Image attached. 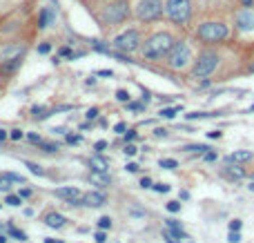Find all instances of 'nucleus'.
<instances>
[{
  "label": "nucleus",
  "instance_id": "1",
  "mask_svg": "<svg viewBox=\"0 0 254 243\" xmlns=\"http://www.w3.org/2000/svg\"><path fill=\"white\" fill-rule=\"evenodd\" d=\"M174 47V40L169 34H154L152 38H147L143 45V56L145 58H163L167 56L169 49Z\"/></svg>",
  "mask_w": 254,
  "mask_h": 243
},
{
  "label": "nucleus",
  "instance_id": "2",
  "mask_svg": "<svg viewBox=\"0 0 254 243\" xmlns=\"http://www.w3.org/2000/svg\"><path fill=\"white\" fill-rule=\"evenodd\" d=\"M165 14L174 22H187L192 16V0H167L165 2Z\"/></svg>",
  "mask_w": 254,
  "mask_h": 243
},
{
  "label": "nucleus",
  "instance_id": "3",
  "mask_svg": "<svg viewBox=\"0 0 254 243\" xmlns=\"http://www.w3.org/2000/svg\"><path fill=\"white\" fill-rule=\"evenodd\" d=\"M218 65V56L214 52H203L201 56H199V60H196L194 69H192V76L194 78H205V76H210L214 69H217Z\"/></svg>",
  "mask_w": 254,
  "mask_h": 243
},
{
  "label": "nucleus",
  "instance_id": "4",
  "mask_svg": "<svg viewBox=\"0 0 254 243\" xmlns=\"http://www.w3.org/2000/svg\"><path fill=\"white\" fill-rule=\"evenodd\" d=\"M190 58H192L190 47H187L185 42H176L167 54V65L169 67H174V69H181V67H185V65L190 63Z\"/></svg>",
  "mask_w": 254,
  "mask_h": 243
},
{
  "label": "nucleus",
  "instance_id": "5",
  "mask_svg": "<svg viewBox=\"0 0 254 243\" xmlns=\"http://www.w3.org/2000/svg\"><path fill=\"white\" fill-rule=\"evenodd\" d=\"M199 36L207 42H218L228 36V27L223 22H205V25L199 27Z\"/></svg>",
  "mask_w": 254,
  "mask_h": 243
},
{
  "label": "nucleus",
  "instance_id": "6",
  "mask_svg": "<svg viewBox=\"0 0 254 243\" xmlns=\"http://www.w3.org/2000/svg\"><path fill=\"white\" fill-rule=\"evenodd\" d=\"M161 11H163L161 0H141L136 7V16L141 20H154V18L161 16Z\"/></svg>",
  "mask_w": 254,
  "mask_h": 243
},
{
  "label": "nucleus",
  "instance_id": "7",
  "mask_svg": "<svg viewBox=\"0 0 254 243\" xmlns=\"http://www.w3.org/2000/svg\"><path fill=\"white\" fill-rule=\"evenodd\" d=\"M138 42H141V36H138L136 29H129V32L121 34V36H116V40H114V47L118 49V52H134V49H138Z\"/></svg>",
  "mask_w": 254,
  "mask_h": 243
},
{
  "label": "nucleus",
  "instance_id": "8",
  "mask_svg": "<svg viewBox=\"0 0 254 243\" xmlns=\"http://www.w3.org/2000/svg\"><path fill=\"white\" fill-rule=\"evenodd\" d=\"M127 14H129V9H127V2H125V0H116V2H111V5L107 7L105 18L109 22H121Z\"/></svg>",
  "mask_w": 254,
  "mask_h": 243
},
{
  "label": "nucleus",
  "instance_id": "9",
  "mask_svg": "<svg viewBox=\"0 0 254 243\" xmlns=\"http://www.w3.org/2000/svg\"><path fill=\"white\" fill-rule=\"evenodd\" d=\"M236 27L241 32H252L254 29V11L252 9H241L236 14Z\"/></svg>",
  "mask_w": 254,
  "mask_h": 243
},
{
  "label": "nucleus",
  "instance_id": "10",
  "mask_svg": "<svg viewBox=\"0 0 254 243\" xmlns=\"http://www.w3.org/2000/svg\"><path fill=\"white\" fill-rule=\"evenodd\" d=\"M83 203L90 207H101L107 203V196L103 194V192H87V194L83 196Z\"/></svg>",
  "mask_w": 254,
  "mask_h": 243
},
{
  "label": "nucleus",
  "instance_id": "11",
  "mask_svg": "<svg viewBox=\"0 0 254 243\" xmlns=\"http://www.w3.org/2000/svg\"><path fill=\"white\" fill-rule=\"evenodd\" d=\"M54 20H56V14H54V9H52V7H45V9L40 11V18H38V29H45V27H49Z\"/></svg>",
  "mask_w": 254,
  "mask_h": 243
},
{
  "label": "nucleus",
  "instance_id": "12",
  "mask_svg": "<svg viewBox=\"0 0 254 243\" xmlns=\"http://www.w3.org/2000/svg\"><path fill=\"white\" fill-rule=\"evenodd\" d=\"M248 161H252V152H232L225 156V163H248Z\"/></svg>",
  "mask_w": 254,
  "mask_h": 243
},
{
  "label": "nucleus",
  "instance_id": "13",
  "mask_svg": "<svg viewBox=\"0 0 254 243\" xmlns=\"http://www.w3.org/2000/svg\"><path fill=\"white\" fill-rule=\"evenodd\" d=\"M223 176H228V179H232V181H238L245 176V172H243V168H238L236 163H234V168H232V163H228V168H223Z\"/></svg>",
  "mask_w": 254,
  "mask_h": 243
},
{
  "label": "nucleus",
  "instance_id": "14",
  "mask_svg": "<svg viewBox=\"0 0 254 243\" xmlns=\"http://www.w3.org/2000/svg\"><path fill=\"white\" fill-rule=\"evenodd\" d=\"M56 196H60V199H67V203H72V201H78L80 192L76 190V187H60V190H56Z\"/></svg>",
  "mask_w": 254,
  "mask_h": 243
},
{
  "label": "nucleus",
  "instance_id": "15",
  "mask_svg": "<svg viewBox=\"0 0 254 243\" xmlns=\"http://www.w3.org/2000/svg\"><path fill=\"white\" fill-rule=\"evenodd\" d=\"M65 221H67V219H65L63 214H58V212H49L47 217H45V223H47L49 227H63Z\"/></svg>",
  "mask_w": 254,
  "mask_h": 243
},
{
  "label": "nucleus",
  "instance_id": "16",
  "mask_svg": "<svg viewBox=\"0 0 254 243\" xmlns=\"http://www.w3.org/2000/svg\"><path fill=\"white\" fill-rule=\"evenodd\" d=\"M165 223H167V230H169V232H172V234H174L176 239H187L185 230L181 227V223H179V221H174V219H167V221H165Z\"/></svg>",
  "mask_w": 254,
  "mask_h": 243
},
{
  "label": "nucleus",
  "instance_id": "17",
  "mask_svg": "<svg viewBox=\"0 0 254 243\" xmlns=\"http://www.w3.org/2000/svg\"><path fill=\"white\" fill-rule=\"evenodd\" d=\"M90 181L91 183H96L98 187H107V185H109V176H107L105 172H91Z\"/></svg>",
  "mask_w": 254,
  "mask_h": 243
},
{
  "label": "nucleus",
  "instance_id": "18",
  "mask_svg": "<svg viewBox=\"0 0 254 243\" xmlns=\"http://www.w3.org/2000/svg\"><path fill=\"white\" fill-rule=\"evenodd\" d=\"M90 165L94 168V172H107V161L103 159V156H91V161H90Z\"/></svg>",
  "mask_w": 254,
  "mask_h": 243
},
{
  "label": "nucleus",
  "instance_id": "19",
  "mask_svg": "<svg viewBox=\"0 0 254 243\" xmlns=\"http://www.w3.org/2000/svg\"><path fill=\"white\" fill-rule=\"evenodd\" d=\"M2 179H7V181H14V183H25V176L16 174V172H5V174H2Z\"/></svg>",
  "mask_w": 254,
  "mask_h": 243
},
{
  "label": "nucleus",
  "instance_id": "20",
  "mask_svg": "<svg viewBox=\"0 0 254 243\" xmlns=\"http://www.w3.org/2000/svg\"><path fill=\"white\" fill-rule=\"evenodd\" d=\"M161 168H165V169H176V168H179V163H176L174 159H161Z\"/></svg>",
  "mask_w": 254,
  "mask_h": 243
},
{
  "label": "nucleus",
  "instance_id": "21",
  "mask_svg": "<svg viewBox=\"0 0 254 243\" xmlns=\"http://www.w3.org/2000/svg\"><path fill=\"white\" fill-rule=\"evenodd\" d=\"M210 116H218V114H207V112H194V114H187L190 121H194V118H210Z\"/></svg>",
  "mask_w": 254,
  "mask_h": 243
},
{
  "label": "nucleus",
  "instance_id": "22",
  "mask_svg": "<svg viewBox=\"0 0 254 243\" xmlns=\"http://www.w3.org/2000/svg\"><path fill=\"white\" fill-rule=\"evenodd\" d=\"M9 234H11V237H16V239H20V241H25V232H20V230H16V227H14V225H11V223H9Z\"/></svg>",
  "mask_w": 254,
  "mask_h": 243
},
{
  "label": "nucleus",
  "instance_id": "23",
  "mask_svg": "<svg viewBox=\"0 0 254 243\" xmlns=\"http://www.w3.org/2000/svg\"><path fill=\"white\" fill-rule=\"evenodd\" d=\"M91 45H94V49H98V52H105V54L109 52V47H107L103 40H91Z\"/></svg>",
  "mask_w": 254,
  "mask_h": 243
},
{
  "label": "nucleus",
  "instance_id": "24",
  "mask_svg": "<svg viewBox=\"0 0 254 243\" xmlns=\"http://www.w3.org/2000/svg\"><path fill=\"white\" fill-rule=\"evenodd\" d=\"M185 150H187V152H201V154H205L210 148H207V145H190V148H185Z\"/></svg>",
  "mask_w": 254,
  "mask_h": 243
},
{
  "label": "nucleus",
  "instance_id": "25",
  "mask_svg": "<svg viewBox=\"0 0 254 243\" xmlns=\"http://www.w3.org/2000/svg\"><path fill=\"white\" fill-rule=\"evenodd\" d=\"M161 116L174 118V116H176V110H174V107H165V110H161Z\"/></svg>",
  "mask_w": 254,
  "mask_h": 243
},
{
  "label": "nucleus",
  "instance_id": "26",
  "mask_svg": "<svg viewBox=\"0 0 254 243\" xmlns=\"http://www.w3.org/2000/svg\"><path fill=\"white\" fill-rule=\"evenodd\" d=\"M40 148L45 150V152H56V150H58V145H56V143H42L40 141Z\"/></svg>",
  "mask_w": 254,
  "mask_h": 243
},
{
  "label": "nucleus",
  "instance_id": "27",
  "mask_svg": "<svg viewBox=\"0 0 254 243\" xmlns=\"http://www.w3.org/2000/svg\"><path fill=\"white\" fill-rule=\"evenodd\" d=\"M98 227H101V230H107V227H111V219H109V217L98 219Z\"/></svg>",
  "mask_w": 254,
  "mask_h": 243
},
{
  "label": "nucleus",
  "instance_id": "28",
  "mask_svg": "<svg viewBox=\"0 0 254 243\" xmlns=\"http://www.w3.org/2000/svg\"><path fill=\"white\" fill-rule=\"evenodd\" d=\"M116 98H118L121 103H129V94H127L125 90H118V92H116Z\"/></svg>",
  "mask_w": 254,
  "mask_h": 243
},
{
  "label": "nucleus",
  "instance_id": "29",
  "mask_svg": "<svg viewBox=\"0 0 254 243\" xmlns=\"http://www.w3.org/2000/svg\"><path fill=\"white\" fill-rule=\"evenodd\" d=\"M167 212H172V214H174V212H181V203L179 201H169L167 203Z\"/></svg>",
  "mask_w": 254,
  "mask_h": 243
},
{
  "label": "nucleus",
  "instance_id": "30",
  "mask_svg": "<svg viewBox=\"0 0 254 243\" xmlns=\"http://www.w3.org/2000/svg\"><path fill=\"white\" fill-rule=\"evenodd\" d=\"M5 203H9V206H20V196H14V194H9L5 199Z\"/></svg>",
  "mask_w": 254,
  "mask_h": 243
},
{
  "label": "nucleus",
  "instance_id": "31",
  "mask_svg": "<svg viewBox=\"0 0 254 243\" xmlns=\"http://www.w3.org/2000/svg\"><path fill=\"white\" fill-rule=\"evenodd\" d=\"M228 241H230V243H238V241H241V232H234V230H230Z\"/></svg>",
  "mask_w": 254,
  "mask_h": 243
},
{
  "label": "nucleus",
  "instance_id": "32",
  "mask_svg": "<svg viewBox=\"0 0 254 243\" xmlns=\"http://www.w3.org/2000/svg\"><path fill=\"white\" fill-rule=\"evenodd\" d=\"M136 152H138L136 145H132V143H127V145H125V154H127V156H134Z\"/></svg>",
  "mask_w": 254,
  "mask_h": 243
},
{
  "label": "nucleus",
  "instance_id": "33",
  "mask_svg": "<svg viewBox=\"0 0 254 243\" xmlns=\"http://www.w3.org/2000/svg\"><path fill=\"white\" fill-rule=\"evenodd\" d=\"M27 168H29V172H32V174H38V176H40V174H42V169H40V168H38V165H36V163H27Z\"/></svg>",
  "mask_w": 254,
  "mask_h": 243
},
{
  "label": "nucleus",
  "instance_id": "34",
  "mask_svg": "<svg viewBox=\"0 0 254 243\" xmlns=\"http://www.w3.org/2000/svg\"><path fill=\"white\" fill-rule=\"evenodd\" d=\"M163 239H165L167 243H181V241H176V237L169 232V230H167V232H163Z\"/></svg>",
  "mask_w": 254,
  "mask_h": 243
},
{
  "label": "nucleus",
  "instance_id": "35",
  "mask_svg": "<svg viewBox=\"0 0 254 243\" xmlns=\"http://www.w3.org/2000/svg\"><path fill=\"white\" fill-rule=\"evenodd\" d=\"M154 190L156 192H169V185L167 183H156L154 185Z\"/></svg>",
  "mask_w": 254,
  "mask_h": 243
},
{
  "label": "nucleus",
  "instance_id": "36",
  "mask_svg": "<svg viewBox=\"0 0 254 243\" xmlns=\"http://www.w3.org/2000/svg\"><path fill=\"white\" fill-rule=\"evenodd\" d=\"M230 230H234V232H238V230H241V221H238V219H234V221H230Z\"/></svg>",
  "mask_w": 254,
  "mask_h": 243
},
{
  "label": "nucleus",
  "instance_id": "37",
  "mask_svg": "<svg viewBox=\"0 0 254 243\" xmlns=\"http://www.w3.org/2000/svg\"><path fill=\"white\" fill-rule=\"evenodd\" d=\"M96 243H105L107 241V237H105V232H103V230H101V232H96Z\"/></svg>",
  "mask_w": 254,
  "mask_h": 243
},
{
  "label": "nucleus",
  "instance_id": "38",
  "mask_svg": "<svg viewBox=\"0 0 254 243\" xmlns=\"http://www.w3.org/2000/svg\"><path fill=\"white\" fill-rule=\"evenodd\" d=\"M145 107V103H129V110H134V112H141Z\"/></svg>",
  "mask_w": 254,
  "mask_h": 243
},
{
  "label": "nucleus",
  "instance_id": "39",
  "mask_svg": "<svg viewBox=\"0 0 254 243\" xmlns=\"http://www.w3.org/2000/svg\"><path fill=\"white\" fill-rule=\"evenodd\" d=\"M9 136L14 138V141H20V138H22V132H20V130H11Z\"/></svg>",
  "mask_w": 254,
  "mask_h": 243
},
{
  "label": "nucleus",
  "instance_id": "40",
  "mask_svg": "<svg viewBox=\"0 0 254 243\" xmlns=\"http://www.w3.org/2000/svg\"><path fill=\"white\" fill-rule=\"evenodd\" d=\"M107 148V143L105 141H98V143H96V145H94V150H96V152H103V150H105Z\"/></svg>",
  "mask_w": 254,
  "mask_h": 243
},
{
  "label": "nucleus",
  "instance_id": "41",
  "mask_svg": "<svg viewBox=\"0 0 254 243\" xmlns=\"http://www.w3.org/2000/svg\"><path fill=\"white\" fill-rule=\"evenodd\" d=\"M67 143L76 145V143H80V136H74V134H67Z\"/></svg>",
  "mask_w": 254,
  "mask_h": 243
},
{
  "label": "nucleus",
  "instance_id": "42",
  "mask_svg": "<svg viewBox=\"0 0 254 243\" xmlns=\"http://www.w3.org/2000/svg\"><path fill=\"white\" fill-rule=\"evenodd\" d=\"M114 132H116V134L125 132V123H116V125H114Z\"/></svg>",
  "mask_w": 254,
  "mask_h": 243
},
{
  "label": "nucleus",
  "instance_id": "43",
  "mask_svg": "<svg viewBox=\"0 0 254 243\" xmlns=\"http://www.w3.org/2000/svg\"><path fill=\"white\" fill-rule=\"evenodd\" d=\"M96 116H98V110H96V107L87 110V118H90V121H91V118H96Z\"/></svg>",
  "mask_w": 254,
  "mask_h": 243
},
{
  "label": "nucleus",
  "instance_id": "44",
  "mask_svg": "<svg viewBox=\"0 0 254 243\" xmlns=\"http://www.w3.org/2000/svg\"><path fill=\"white\" fill-rule=\"evenodd\" d=\"M141 187H152V179L143 176V179H141Z\"/></svg>",
  "mask_w": 254,
  "mask_h": 243
},
{
  "label": "nucleus",
  "instance_id": "45",
  "mask_svg": "<svg viewBox=\"0 0 254 243\" xmlns=\"http://www.w3.org/2000/svg\"><path fill=\"white\" fill-rule=\"evenodd\" d=\"M49 49H52V47H49L47 42H42L40 47H38V52H40V54H49Z\"/></svg>",
  "mask_w": 254,
  "mask_h": 243
},
{
  "label": "nucleus",
  "instance_id": "46",
  "mask_svg": "<svg viewBox=\"0 0 254 243\" xmlns=\"http://www.w3.org/2000/svg\"><path fill=\"white\" fill-rule=\"evenodd\" d=\"M205 161H217V152H210V150H207V152H205Z\"/></svg>",
  "mask_w": 254,
  "mask_h": 243
},
{
  "label": "nucleus",
  "instance_id": "47",
  "mask_svg": "<svg viewBox=\"0 0 254 243\" xmlns=\"http://www.w3.org/2000/svg\"><path fill=\"white\" fill-rule=\"evenodd\" d=\"M0 190H9V183H7V179H2V176H0Z\"/></svg>",
  "mask_w": 254,
  "mask_h": 243
},
{
  "label": "nucleus",
  "instance_id": "48",
  "mask_svg": "<svg viewBox=\"0 0 254 243\" xmlns=\"http://www.w3.org/2000/svg\"><path fill=\"white\" fill-rule=\"evenodd\" d=\"M134 138H136V132H134V130H129V132L125 134V141H134Z\"/></svg>",
  "mask_w": 254,
  "mask_h": 243
},
{
  "label": "nucleus",
  "instance_id": "49",
  "mask_svg": "<svg viewBox=\"0 0 254 243\" xmlns=\"http://www.w3.org/2000/svg\"><path fill=\"white\" fill-rule=\"evenodd\" d=\"M127 172H138V165L136 163H127Z\"/></svg>",
  "mask_w": 254,
  "mask_h": 243
},
{
  "label": "nucleus",
  "instance_id": "50",
  "mask_svg": "<svg viewBox=\"0 0 254 243\" xmlns=\"http://www.w3.org/2000/svg\"><path fill=\"white\" fill-rule=\"evenodd\" d=\"M29 141H32V143H38V145H40V136H38V134H29Z\"/></svg>",
  "mask_w": 254,
  "mask_h": 243
},
{
  "label": "nucleus",
  "instance_id": "51",
  "mask_svg": "<svg viewBox=\"0 0 254 243\" xmlns=\"http://www.w3.org/2000/svg\"><path fill=\"white\" fill-rule=\"evenodd\" d=\"M98 76H109V78H111V76H114V74H111L109 69H101V72H98Z\"/></svg>",
  "mask_w": 254,
  "mask_h": 243
},
{
  "label": "nucleus",
  "instance_id": "52",
  "mask_svg": "<svg viewBox=\"0 0 254 243\" xmlns=\"http://www.w3.org/2000/svg\"><path fill=\"white\" fill-rule=\"evenodd\" d=\"M154 134H156V136H167V130H161V127H159Z\"/></svg>",
  "mask_w": 254,
  "mask_h": 243
},
{
  "label": "nucleus",
  "instance_id": "53",
  "mask_svg": "<svg viewBox=\"0 0 254 243\" xmlns=\"http://www.w3.org/2000/svg\"><path fill=\"white\" fill-rule=\"evenodd\" d=\"M29 194H32V190H20V199H27Z\"/></svg>",
  "mask_w": 254,
  "mask_h": 243
},
{
  "label": "nucleus",
  "instance_id": "54",
  "mask_svg": "<svg viewBox=\"0 0 254 243\" xmlns=\"http://www.w3.org/2000/svg\"><path fill=\"white\" fill-rule=\"evenodd\" d=\"M210 138H221V132H218V130L217 132H210Z\"/></svg>",
  "mask_w": 254,
  "mask_h": 243
},
{
  "label": "nucleus",
  "instance_id": "55",
  "mask_svg": "<svg viewBox=\"0 0 254 243\" xmlns=\"http://www.w3.org/2000/svg\"><path fill=\"white\" fill-rule=\"evenodd\" d=\"M5 138H7V132L5 130H0V141H5Z\"/></svg>",
  "mask_w": 254,
  "mask_h": 243
},
{
  "label": "nucleus",
  "instance_id": "56",
  "mask_svg": "<svg viewBox=\"0 0 254 243\" xmlns=\"http://www.w3.org/2000/svg\"><path fill=\"white\" fill-rule=\"evenodd\" d=\"M243 5H245V7H250V5H254V0H243Z\"/></svg>",
  "mask_w": 254,
  "mask_h": 243
},
{
  "label": "nucleus",
  "instance_id": "57",
  "mask_svg": "<svg viewBox=\"0 0 254 243\" xmlns=\"http://www.w3.org/2000/svg\"><path fill=\"white\" fill-rule=\"evenodd\" d=\"M47 243H63V241H54V239H47Z\"/></svg>",
  "mask_w": 254,
  "mask_h": 243
},
{
  "label": "nucleus",
  "instance_id": "58",
  "mask_svg": "<svg viewBox=\"0 0 254 243\" xmlns=\"http://www.w3.org/2000/svg\"><path fill=\"white\" fill-rule=\"evenodd\" d=\"M0 243H7V239H5V237H2V234H0Z\"/></svg>",
  "mask_w": 254,
  "mask_h": 243
},
{
  "label": "nucleus",
  "instance_id": "59",
  "mask_svg": "<svg viewBox=\"0 0 254 243\" xmlns=\"http://www.w3.org/2000/svg\"><path fill=\"white\" fill-rule=\"evenodd\" d=\"M250 192H254V181H252V183H250Z\"/></svg>",
  "mask_w": 254,
  "mask_h": 243
},
{
  "label": "nucleus",
  "instance_id": "60",
  "mask_svg": "<svg viewBox=\"0 0 254 243\" xmlns=\"http://www.w3.org/2000/svg\"><path fill=\"white\" fill-rule=\"evenodd\" d=\"M250 72H254V63H252V65H250Z\"/></svg>",
  "mask_w": 254,
  "mask_h": 243
}]
</instances>
